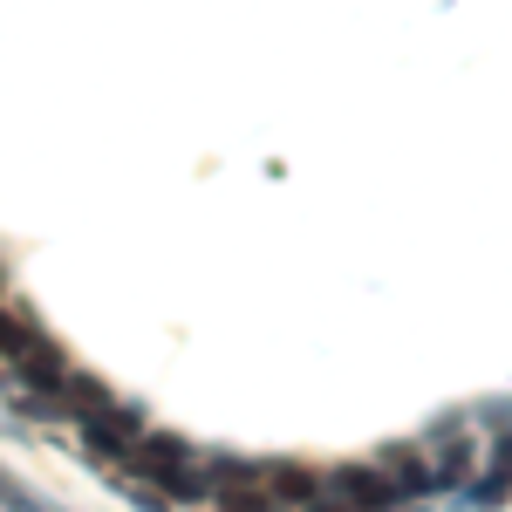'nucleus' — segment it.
Listing matches in <instances>:
<instances>
[{
  "instance_id": "obj_1",
  "label": "nucleus",
  "mask_w": 512,
  "mask_h": 512,
  "mask_svg": "<svg viewBox=\"0 0 512 512\" xmlns=\"http://www.w3.org/2000/svg\"><path fill=\"white\" fill-rule=\"evenodd\" d=\"M424 451H431V472H437V492H458L465 478H472V458H478V444H472V410H444L431 431L417 437Z\"/></svg>"
},
{
  "instance_id": "obj_2",
  "label": "nucleus",
  "mask_w": 512,
  "mask_h": 512,
  "mask_svg": "<svg viewBox=\"0 0 512 512\" xmlns=\"http://www.w3.org/2000/svg\"><path fill=\"white\" fill-rule=\"evenodd\" d=\"M328 485V499H342V506H403V485H396L383 465H342L335 478H321Z\"/></svg>"
},
{
  "instance_id": "obj_3",
  "label": "nucleus",
  "mask_w": 512,
  "mask_h": 512,
  "mask_svg": "<svg viewBox=\"0 0 512 512\" xmlns=\"http://www.w3.org/2000/svg\"><path fill=\"white\" fill-rule=\"evenodd\" d=\"M376 465L403 485V499H431L437 492V472H431V451H424V444H383Z\"/></svg>"
},
{
  "instance_id": "obj_4",
  "label": "nucleus",
  "mask_w": 512,
  "mask_h": 512,
  "mask_svg": "<svg viewBox=\"0 0 512 512\" xmlns=\"http://www.w3.org/2000/svg\"><path fill=\"white\" fill-rule=\"evenodd\" d=\"M458 492H465L472 506H499V499H506V492H512V431L492 437V451H485V472L465 478Z\"/></svg>"
},
{
  "instance_id": "obj_5",
  "label": "nucleus",
  "mask_w": 512,
  "mask_h": 512,
  "mask_svg": "<svg viewBox=\"0 0 512 512\" xmlns=\"http://www.w3.org/2000/svg\"><path fill=\"white\" fill-rule=\"evenodd\" d=\"M472 424H485V431H512V403H478Z\"/></svg>"
}]
</instances>
